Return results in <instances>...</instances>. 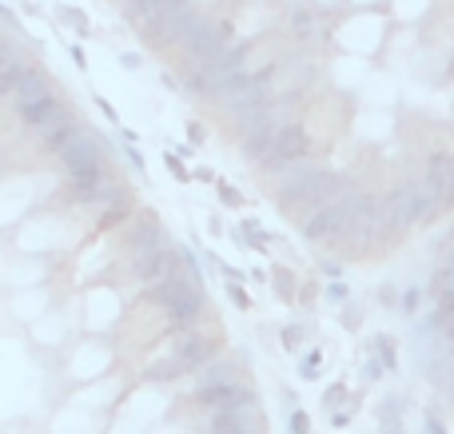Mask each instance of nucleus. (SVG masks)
Returning <instances> with one entry per match:
<instances>
[{"label": "nucleus", "instance_id": "obj_2", "mask_svg": "<svg viewBox=\"0 0 454 434\" xmlns=\"http://www.w3.org/2000/svg\"><path fill=\"white\" fill-rule=\"evenodd\" d=\"M383 204H387V212H391L395 228H419V223H427L434 212H439V204H434L431 188H427L423 180L395 188L391 196L383 199Z\"/></svg>", "mask_w": 454, "mask_h": 434}, {"label": "nucleus", "instance_id": "obj_9", "mask_svg": "<svg viewBox=\"0 0 454 434\" xmlns=\"http://www.w3.org/2000/svg\"><path fill=\"white\" fill-rule=\"evenodd\" d=\"M291 434H307V419H303V415H295V419H291Z\"/></svg>", "mask_w": 454, "mask_h": 434}, {"label": "nucleus", "instance_id": "obj_13", "mask_svg": "<svg viewBox=\"0 0 454 434\" xmlns=\"http://www.w3.org/2000/svg\"><path fill=\"white\" fill-rule=\"evenodd\" d=\"M287 4H291V0H287Z\"/></svg>", "mask_w": 454, "mask_h": 434}, {"label": "nucleus", "instance_id": "obj_11", "mask_svg": "<svg viewBox=\"0 0 454 434\" xmlns=\"http://www.w3.org/2000/svg\"><path fill=\"white\" fill-rule=\"evenodd\" d=\"M447 335H450V339H454V319H450V323H447Z\"/></svg>", "mask_w": 454, "mask_h": 434}, {"label": "nucleus", "instance_id": "obj_5", "mask_svg": "<svg viewBox=\"0 0 454 434\" xmlns=\"http://www.w3.org/2000/svg\"><path fill=\"white\" fill-rule=\"evenodd\" d=\"M212 434H255V430L243 427V415H215Z\"/></svg>", "mask_w": 454, "mask_h": 434}, {"label": "nucleus", "instance_id": "obj_10", "mask_svg": "<svg viewBox=\"0 0 454 434\" xmlns=\"http://www.w3.org/2000/svg\"><path fill=\"white\" fill-rule=\"evenodd\" d=\"M427 434H442V427L434 419H427Z\"/></svg>", "mask_w": 454, "mask_h": 434}, {"label": "nucleus", "instance_id": "obj_1", "mask_svg": "<svg viewBox=\"0 0 454 434\" xmlns=\"http://www.w3.org/2000/svg\"><path fill=\"white\" fill-rule=\"evenodd\" d=\"M399 36V24L391 20L387 8H343L331 20V48L339 56H355V60H383L391 40Z\"/></svg>", "mask_w": 454, "mask_h": 434}, {"label": "nucleus", "instance_id": "obj_7", "mask_svg": "<svg viewBox=\"0 0 454 434\" xmlns=\"http://www.w3.org/2000/svg\"><path fill=\"white\" fill-rule=\"evenodd\" d=\"M60 16H64V24H72L76 32H92V28H88V20H80L76 8H60Z\"/></svg>", "mask_w": 454, "mask_h": 434}, {"label": "nucleus", "instance_id": "obj_4", "mask_svg": "<svg viewBox=\"0 0 454 434\" xmlns=\"http://www.w3.org/2000/svg\"><path fill=\"white\" fill-rule=\"evenodd\" d=\"M387 12L399 28L403 24H423L434 12V0H387Z\"/></svg>", "mask_w": 454, "mask_h": 434}, {"label": "nucleus", "instance_id": "obj_3", "mask_svg": "<svg viewBox=\"0 0 454 434\" xmlns=\"http://www.w3.org/2000/svg\"><path fill=\"white\" fill-rule=\"evenodd\" d=\"M423 183L431 188L434 204H454V156L450 151H434L431 159H427V175Z\"/></svg>", "mask_w": 454, "mask_h": 434}, {"label": "nucleus", "instance_id": "obj_6", "mask_svg": "<svg viewBox=\"0 0 454 434\" xmlns=\"http://www.w3.org/2000/svg\"><path fill=\"white\" fill-rule=\"evenodd\" d=\"M303 4H311V8H319V12L335 16V12H343V8H347V0H303Z\"/></svg>", "mask_w": 454, "mask_h": 434}, {"label": "nucleus", "instance_id": "obj_8", "mask_svg": "<svg viewBox=\"0 0 454 434\" xmlns=\"http://www.w3.org/2000/svg\"><path fill=\"white\" fill-rule=\"evenodd\" d=\"M347 8H387V0H347Z\"/></svg>", "mask_w": 454, "mask_h": 434}, {"label": "nucleus", "instance_id": "obj_12", "mask_svg": "<svg viewBox=\"0 0 454 434\" xmlns=\"http://www.w3.org/2000/svg\"><path fill=\"white\" fill-rule=\"evenodd\" d=\"M450 28H454V20H450Z\"/></svg>", "mask_w": 454, "mask_h": 434}]
</instances>
